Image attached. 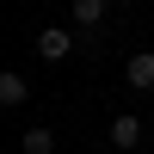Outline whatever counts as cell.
Instances as JSON below:
<instances>
[{
    "instance_id": "cell-1",
    "label": "cell",
    "mask_w": 154,
    "mask_h": 154,
    "mask_svg": "<svg viewBox=\"0 0 154 154\" xmlns=\"http://www.w3.org/2000/svg\"><path fill=\"white\" fill-rule=\"evenodd\" d=\"M37 56H43V62H68L74 56V31H62V25L37 31Z\"/></svg>"
},
{
    "instance_id": "cell-2",
    "label": "cell",
    "mask_w": 154,
    "mask_h": 154,
    "mask_svg": "<svg viewBox=\"0 0 154 154\" xmlns=\"http://www.w3.org/2000/svg\"><path fill=\"white\" fill-rule=\"evenodd\" d=\"M111 148H123V154H136V148H142V117H111Z\"/></svg>"
},
{
    "instance_id": "cell-3",
    "label": "cell",
    "mask_w": 154,
    "mask_h": 154,
    "mask_svg": "<svg viewBox=\"0 0 154 154\" xmlns=\"http://www.w3.org/2000/svg\"><path fill=\"white\" fill-rule=\"evenodd\" d=\"M123 74H130V86H136V93H154V49H136Z\"/></svg>"
},
{
    "instance_id": "cell-4",
    "label": "cell",
    "mask_w": 154,
    "mask_h": 154,
    "mask_svg": "<svg viewBox=\"0 0 154 154\" xmlns=\"http://www.w3.org/2000/svg\"><path fill=\"white\" fill-rule=\"evenodd\" d=\"M105 12H111V0H74V25H80V31H99Z\"/></svg>"
},
{
    "instance_id": "cell-5",
    "label": "cell",
    "mask_w": 154,
    "mask_h": 154,
    "mask_svg": "<svg viewBox=\"0 0 154 154\" xmlns=\"http://www.w3.org/2000/svg\"><path fill=\"white\" fill-rule=\"evenodd\" d=\"M31 99V80L25 74H0V105H25Z\"/></svg>"
},
{
    "instance_id": "cell-6",
    "label": "cell",
    "mask_w": 154,
    "mask_h": 154,
    "mask_svg": "<svg viewBox=\"0 0 154 154\" xmlns=\"http://www.w3.org/2000/svg\"><path fill=\"white\" fill-rule=\"evenodd\" d=\"M19 148H25V154H49V148H56V136H49V130H25Z\"/></svg>"
}]
</instances>
